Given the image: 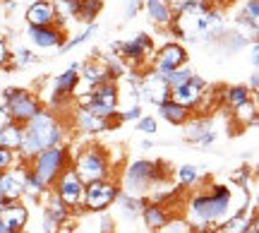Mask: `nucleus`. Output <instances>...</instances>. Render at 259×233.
<instances>
[{"label": "nucleus", "instance_id": "1", "mask_svg": "<svg viewBox=\"0 0 259 233\" xmlns=\"http://www.w3.org/2000/svg\"><path fill=\"white\" fill-rule=\"evenodd\" d=\"M252 205L250 190L235 183H213L206 190H199L187 202V226L192 231H211L219 233V226L231 219L242 207Z\"/></svg>", "mask_w": 259, "mask_h": 233}, {"label": "nucleus", "instance_id": "2", "mask_svg": "<svg viewBox=\"0 0 259 233\" xmlns=\"http://www.w3.org/2000/svg\"><path fill=\"white\" fill-rule=\"evenodd\" d=\"M22 144L17 149L19 161L29 164L31 159L36 157L38 151L48 149V147H56V144H65L67 130H65L60 115L53 113L51 108H41L22 125Z\"/></svg>", "mask_w": 259, "mask_h": 233}, {"label": "nucleus", "instance_id": "3", "mask_svg": "<svg viewBox=\"0 0 259 233\" xmlns=\"http://www.w3.org/2000/svg\"><path fill=\"white\" fill-rule=\"evenodd\" d=\"M168 173L163 171V161H154V159H135L130 161L120 176V190L135 197H147L154 192L158 183L166 178Z\"/></svg>", "mask_w": 259, "mask_h": 233}, {"label": "nucleus", "instance_id": "4", "mask_svg": "<svg viewBox=\"0 0 259 233\" xmlns=\"http://www.w3.org/2000/svg\"><path fill=\"white\" fill-rule=\"evenodd\" d=\"M74 173L82 178V183L101 180V178H113V161L111 154L101 144H87L82 151L72 154Z\"/></svg>", "mask_w": 259, "mask_h": 233}, {"label": "nucleus", "instance_id": "5", "mask_svg": "<svg viewBox=\"0 0 259 233\" xmlns=\"http://www.w3.org/2000/svg\"><path fill=\"white\" fill-rule=\"evenodd\" d=\"M72 164V154L65 144H56V147H48V149L38 151L36 157L29 161V171L51 190L56 178L63 173L65 168Z\"/></svg>", "mask_w": 259, "mask_h": 233}, {"label": "nucleus", "instance_id": "6", "mask_svg": "<svg viewBox=\"0 0 259 233\" xmlns=\"http://www.w3.org/2000/svg\"><path fill=\"white\" fill-rule=\"evenodd\" d=\"M3 106L8 108L12 123H19V125H24L34 113L44 108L41 99L24 87H8L3 92Z\"/></svg>", "mask_w": 259, "mask_h": 233}, {"label": "nucleus", "instance_id": "7", "mask_svg": "<svg viewBox=\"0 0 259 233\" xmlns=\"http://www.w3.org/2000/svg\"><path fill=\"white\" fill-rule=\"evenodd\" d=\"M118 192H120V185L115 178H101V180L84 183V212H94V214L108 212Z\"/></svg>", "mask_w": 259, "mask_h": 233}, {"label": "nucleus", "instance_id": "8", "mask_svg": "<svg viewBox=\"0 0 259 233\" xmlns=\"http://www.w3.org/2000/svg\"><path fill=\"white\" fill-rule=\"evenodd\" d=\"M89 94H92L89 111L96 113L99 118L111 121L113 128V118H115V113L120 111V87H118V82L115 80H106V82L92 87Z\"/></svg>", "mask_w": 259, "mask_h": 233}, {"label": "nucleus", "instance_id": "9", "mask_svg": "<svg viewBox=\"0 0 259 233\" xmlns=\"http://www.w3.org/2000/svg\"><path fill=\"white\" fill-rule=\"evenodd\" d=\"M118 56L122 58L125 65H132V70L139 72L154 60V38L144 31H139L127 41H120Z\"/></svg>", "mask_w": 259, "mask_h": 233}, {"label": "nucleus", "instance_id": "10", "mask_svg": "<svg viewBox=\"0 0 259 233\" xmlns=\"http://www.w3.org/2000/svg\"><path fill=\"white\" fill-rule=\"evenodd\" d=\"M51 190L60 197V202H63L72 214L74 212H84V183H82V178L74 173L72 164L56 178V183H53Z\"/></svg>", "mask_w": 259, "mask_h": 233}, {"label": "nucleus", "instance_id": "11", "mask_svg": "<svg viewBox=\"0 0 259 233\" xmlns=\"http://www.w3.org/2000/svg\"><path fill=\"white\" fill-rule=\"evenodd\" d=\"M187 60H190V56H187V48L183 46L180 41H166V44H163V46L154 53L151 70H154V72H158V75H168L170 70L187 65Z\"/></svg>", "mask_w": 259, "mask_h": 233}, {"label": "nucleus", "instance_id": "12", "mask_svg": "<svg viewBox=\"0 0 259 233\" xmlns=\"http://www.w3.org/2000/svg\"><path fill=\"white\" fill-rule=\"evenodd\" d=\"M139 99H144L151 106H158V103L168 101L170 99V87H168L166 77L154 72V70L144 72L142 80H139Z\"/></svg>", "mask_w": 259, "mask_h": 233}, {"label": "nucleus", "instance_id": "13", "mask_svg": "<svg viewBox=\"0 0 259 233\" xmlns=\"http://www.w3.org/2000/svg\"><path fill=\"white\" fill-rule=\"evenodd\" d=\"M65 29L58 24H46V27H27V38L34 48L41 51H51V48H60L65 41Z\"/></svg>", "mask_w": 259, "mask_h": 233}, {"label": "nucleus", "instance_id": "14", "mask_svg": "<svg viewBox=\"0 0 259 233\" xmlns=\"http://www.w3.org/2000/svg\"><path fill=\"white\" fill-rule=\"evenodd\" d=\"M206 89H209V82L199 75H192L185 84H180V87H176V89H170V99L194 111L197 103L202 101V96H204Z\"/></svg>", "mask_w": 259, "mask_h": 233}, {"label": "nucleus", "instance_id": "15", "mask_svg": "<svg viewBox=\"0 0 259 233\" xmlns=\"http://www.w3.org/2000/svg\"><path fill=\"white\" fill-rule=\"evenodd\" d=\"M24 171L27 164L19 161L17 166L0 171V197L3 200H22L24 197Z\"/></svg>", "mask_w": 259, "mask_h": 233}, {"label": "nucleus", "instance_id": "16", "mask_svg": "<svg viewBox=\"0 0 259 233\" xmlns=\"http://www.w3.org/2000/svg\"><path fill=\"white\" fill-rule=\"evenodd\" d=\"M0 221L8 226L10 233H19L24 231V226L29 221V209L22 200H10L0 207Z\"/></svg>", "mask_w": 259, "mask_h": 233}, {"label": "nucleus", "instance_id": "17", "mask_svg": "<svg viewBox=\"0 0 259 233\" xmlns=\"http://www.w3.org/2000/svg\"><path fill=\"white\" fill-rule=\"evenodd\" d=\"M72 125L79 135H101V132L113 130L111 121L99 118V115L92 113L89 108H77V111H74V118H72Z\"/></svg>", "mask_w": 259, "mask_h": 233}, {"label": "nucleus", "instance_id": "18", "mask_svg": "<svg viewBox=\"0 0 259 233\" xmlns=\"http://www.w3.org/2000/svg\"><path fill=\"white\" fill-rule=\"evenodd\" d=\"M92 56L94 58L84 60L82 67H79V82H84L89 89H92V87H96V84L106 82V80H111L108 65H106V60H101V58H99V51H94Z\"/></svg>", "mask_w": 259, "mask_h": 233}, {"label": "nucleus", "instance_id": "19", "mask_svg": "<svg viewBox=\"0 0 259 233\" xmlns=\"http://www.w3.org/2000/svg\"><path fill=\"white\" fill-rule=\"evenodd\" d=\"M139 216H142L144 226H147L149 231H154V233L163 231V228L170 224V214H168V209L161 205V202H144Z\"/></svg>", "mask_w": 259, "mask_h": 233}, {"label": "nucleus", "instance_id": "20", "mask_svg": "<svg viewBox=\"0 0 259 233\" xmlns=\"http://www.w3.org/2000/svg\"><path fill=\"white\" fill-rule=\"evenodd\" d=\"M27 24L29 27H46V24H56V8L51 0H34L27 8Z\"/></svg>", "mask_w": 259, "mask_h": 233}, {"label": "nucleus", "instance_id": "21", "mask_svg": "<svg viewBox=\"0 0 259 233\" xmlns=\"http://www.w3.org/2000/svg\"><path fill=\"white\" fill-rule=\"evenodd\" d=\"M156 111H158V118H161V121H166L168 125H178V128H183V125L190 121V115H192V108H187V106L173 101V99L158 103Z\"/></svg>", "mask_w": 259, "mask_h": 233}, {"label": "nucleus", "instance_id": "22", "mask_svg": "<svg viewBox=\"0 0 259 233\" xmlns=\"http://www.w3.org/2000/svg\"><path fill=\"white\" fill-rule=\"evenodd\" d=\"M213 130V118L209 113H192L190 121L185 123V140L190 144H197L206 132Z\"/></svg>", "mask_w": 259, "mask_h": 233}, {"label": "nucleus", "instance_id": "23", "mask_svg": "<svg viewBox=\"0 0 259 233\" xmlns=\"http://www.w3.org/2000/svg\"><path fill=\"white\" fill-rule=\"evenodd\" d=\"M252 221H257V212L252 209V205H247V207H242L240 212H235L231 219H226L219 226V233H245Z\"/></svg>", "mask_w": 259, "mask_h": 233}, {"label": "nucleus", "instance_id": "24", "mask_svg": "<svg viewBox=\"0 0 259 233\" xmlns=\"http://www.w3.org/2000/svg\"><path fill=\"white\" fill-rule=\"evenodd\" d=\"M142 8L147 10V17L151 24H156L158 29H168V24L173 22V12L168 8L166 0H144V5Z\"/></svg>", "mask_w": 259, "mask_h": 233}, {"label": "nucleus", "instance_id": "25", "mask_svg": "<svg viewBox=\"0 0 259 233\" xmlns=\"http://www.w3.org/2000/svg\"><path fill=\"white\" fill-rule=\"evenodd\" d=\"M221 99H223V103L233 111V108H238V106H242V103H247L250 99H254V94L250 92L247 84H231V87H223L221 89Z\"/></svg>", "mask_w": 259, "mask_h": 233}, {"label": "nucleus", "instance_id": "26", "mask_svg": "<svg viewBox=\"0 0 259 233\" xmlns=\"http://www.w3.org/2000/svg\"><path fill=\"white\" fill-rule=\"evenodd\" d=\"M144 202H147V197H135V195H127V192H122L120 190L113 205H118L122 219H137Z\"/></svg>", "mask_w": 259, "mask_h": 233}, {"label": "nucleus", "instance_id": "27", "mask_svg": "<svg viewBox=\"0 0 259 233\" xmlns=\"http://www.w3.org/2000/svg\"><path fill=\"white\" fill-rule=\"evenodd\" d=\"M101 10H103V0H79V3H77V15H74V22L94 24L96 17L101 15Z\"/></svg>", "mask_w": 259, "mask_h": 233}, {"label": "nucleus", "instance_id": "28", "mask_svg": "<svg viewBox=\"0 0 259 233\" xmlns=\"http://www.w3.org/2000/svg\"><path fill=\"white\" fill-rule=\"evenodd\" d=\"M238 24L240 27H250L252 34H257V24H259V0H245L242 5V12L238 17Z\"/></svg>", "mask_w": 259, "mask_h": 233}, {"label": "nucleus", "instance_id": "29", "mask_svg": "<svg viewBox=\"0 0 259 233\" xmlns=\"http://www.w3.org/2000/svg\"><path fill=\"white\" fill-rule=\"evenodd\" d=\"M22 137H24V132H22V125L19 123H8L3 130H0V147H8V149H19V144H22Z\"/></svg>", "mask_w": 259, "mask_h": 233}, {"label": "nucleus", "instance_id": "30", "mask_svg": "<svg viewBox=\"0 0 259 233\" xmlns=\"http://www.w3.org/2000/svg\"><path fill=\"white\" fill-rule=\"evenodd\" d=\"M176 178L183 187H197L202 183V168H197L194 164H183L176 171Z\"/></svg>", "mask_w": 259, "mask_h": 233}, {"label": "nucleus", "instance_id": "31", "mask_svg": "<svg viewBox=\"0 0 259 233\" xmlns=\"http://www.w3.org/2000/svg\"><path fill=\"white\" fill-rule=\"evenodd\" d=\"M51 3L56 8V24L65 29V22L74 19V15H77V3L79 0H51Z\"/></svg>", "mask_w": 259, "mask_h": 233}, {"label": "nucleus", "instance_id": "32", "mask_svg": "<svg viewBox=\"0 0 259 233\" xmlns=\"http://www.w3.org/2000/svg\"><path fill=\"white\" fill-rule=\"evenodd\" d=\"M233 118L240 123V128L254 125V123H257V101L250 99L247 103H242V106H238V108H233Z\"/></svg>", "mask_w": 259, "mask_h": 233}, {"label": "nucleus", "instance_id": "33", "mask_svg": "<svg viewBox=\"0 0 259 233\" xmlns=\"http://www.w3.org/2000/svg\"><path fill=\"white\" fill-rule=\"evenodd\" d=\"M96 31H99V27H96V22L94 24H87V29H84L82 34H77V36H70V38H65L63 41V46L58 48L60 53H67V51H72V48L77 46H82V44H87L92 36H96Z\"/></svg>", "mask_w": 259, "mask_h": 233}, {"label": "nucleus", "instance_id": "34", "mask_svg": "<svg viewBox=\"0 0 259 233\" xmlns=\"http://www.w3.org/2000/svg\"><path fill=\"white\" fill-rule=\"evenodd\" d=\"M38 63V56L31 51V48H17L12 56H10V65L8 70H17V67H27Z\"/></svg>", "mask_w": 259, "mask_h": 233}, {"label": "nucleus", "instance_id": "35", "mask_svg": "<svg viewBox=\"0 0 259 233\" xmlns=\"http://www.w3.org/2000/svg\"><path fill=\"white\" fill-rule=\"evenodd\" d=\"M192 75H194L192 67L183 65V67H176V70H170V72H168V75H163V77H166L168 87H170V89H176V87H180V84H185Z\"/></svg>", "mask_w": 259, "mask_h": 233}, {"label": "nucleus", "instance_id": "36", "mask_svg": "<svg viewBox=\"0 0 259 233\" xmlns=\"http://www.w3.org/2000/svg\"><path fill=\"white\" fill-rule=\"evenodd\" d=\"M137 130L142 132V135H147V137H154L158 132V121L154 115H144V113H142V118L137 121Z\"/></svg>", "mask_w": 259, "mask_h": 233}, {"label": "nucleus", "instance_id": "37", "mask_svg": "<svg viewBox=\"0 0 259 233\" xmlns=\"http://www.w3.org/2000/svg\"><path fill=\"white\" fill-rule=\"evenodd\" d=\"M19 157L15 149H8V147H0V171H8V168L17 166Z\"/></svg>", "mask_w": 259, "mask_h": 233}, {"label": "nucleus", "instance_id": "38", "mask_svg": "<svg viewBox=\"0 0 259 233\" xmlns=\"http://www.w3.org/2000/svg\"><path fill=\"white\" fill-rule=\"evenodd\" d=\"M170 12H173V17H183L187 12V8L192 5V0H166Z\"/></svg>", "mask_w": 259, "mask_h": 233}, {"label": "nucleus", "instance_id": "39", "mask_svg": "<svg viewBox=\"0 0 259 233\" xmlns=\"http://www.w3.org/2000/svg\"><path fill=\"white\" fill-rule=\"evenodd\" d=\"M58 226H60V221L48 209H44V233H58Z\"/></svg>", "mask_w": 259, "mask_h": 233}, {"label": "nucleus", "instance_id": "40", "mask_svg": "<svg viewBox=\"0 0 259 233\" xmlns=\"http://www.w3.org/2000/svg\"><path fill=\"white\" fill-rule=\"evenodd\" d=\"M144 5V0H127V5H125V12H122V17L125 19H132L139 15V10Z\"/></svg>", "mask_w": 259, "mask_h": 233}, {"label": "nucleus", "instance_id": "41", "mask_svg": "<svg viewBox=\"0 0 259 233\" xmlns=\"http://www.w3.org/2000/svg\"><path fill=\"white\" fill-rule=\"evenodd\" d=\"M10 56H12V51H10L8 41L0 36V70H8V65H10Z\"/></svg>", "mask_w": 259, "mask_h": 233}, {"label": "nucleus", "instance_id": "42", "mask_svg": "<svg viewBox=\"0 0 259 233\" xmlns=\"http://www.w3.org/2000/svg\"><path fill=\"white\" fill-rule=\"evenodd\" d=\"M250 63H252V67L257 70V65H259V41L257 38L250 41Z\"/></svg>", "mask_w": 259, "mask_h": 233}, {"label": "nucleus", "instance_id": "43", "mask_svg": "<svg viewBox=\"0 0 259 233\" xmlns=\"http://www.w3.org/2000/svg\"><path fill=\"white\" fill-rule=\"evenodd\" d=\"M113 228H115L113 216L106 214V212H101V233H113Z\"/></svg>", "mask_w": 259, "mask_h": 233}, {"label": "nucleus", "instance_id": "44", "mask_svg": "<svg viewBox=\"0 0 259 233\" xmlns=\"http://www.w3.org/2000/svg\"><path fill=\"white\" fill-rule=\"evenodd\" d=\"M213 142H216V130L206 132V135H204V137L197 142V144H199V147H209V144H213Z\"/></svg>", "mask_w": 259, "mask_h": 233}, {"label": "nucleus", "instance_id": "45", "mask_svg": "<svg viewBox=\"0 0 259 233\" xmlns=\"http://www.w3.org/2000/svg\"><path fill=\"white\" fill-rule=\"evenodd\" d=\"M8 123H12V118H10L8 108H5V106H3V103H0V130H3V128H5V125H8Z\"/></svg>", "mask_w": 259, "mask_h": 233}, {"label": "nucleus", "instance_id": "46", "mask_svg": "<svg viewBox=\"0 0 259 233\" xmlns=\"http://www.w3.org/2000/svg\"><path fill=\"white\" fill-rule=\"evenodd\" d=\"M257 89H259V72L254 70V72L250 75V92H252V94H257Z\"/></svg>", "mask_w": 259, "mask_h": 233}, {"label": "nucleus", "instance_id": "47", "mask_svg": "<svg viewBox=\"0 0 259 233\" xmlns=\"http://www.w3.org/2000/svg\"><path fill=\"white\" fill-rule=\"evenodd\" d=\"M233 3H238V0H213V5H219V8H226V5H233Z\"/></svg>", "mask_w": 259, "mask_h": 233}, {"label": "nucleus", "instance_id": "48", "mask_svg": "<svg viewBox=\"0 0 259 233\" xmlns=\"http://www.w3.org/2000/svg\"><path fill=\"white\" fill-rule=\"evenodd\" d=\"M245 233H259V226H257V221H252L250 226H247V231Z\"/></svg>", "mask_w": 259, "mask_h": 233}, {"label": "nucleus", "instance_id": "49", "mask_svg": "<svg viewBox=\"0 0 259 233\" xmlns=\"http://www.w3.org/2000/svg\"><path fill=\"white\" fill-rule=\"evenodd\" d=\"M142 149H154V142H151V140H144V142H142Z\"/></svg>", "mask_w": 259, "mask_h": 233}, {"label": "nucleus", "instance_id": "50", "mask_svg": "<svg viewBox=\"0 0 259 233\" xmlns=\"http://www.w3.org/2000/svg\"><path fill=\"white\" fill-rule=\"evenodd\" d=\"M0 233H10V231H8V226L3 224V221H0Z\"/></svg>", "mask_w": 259, "mask_h": 233}, {"label": "nucleus", "instance_id": "51", "mask_svg": "<svg viewBox=\"0 0 259 233\" xmlns=\"http://www.w3.org/2000/svg\"><path fill=\"white\" fill-rule=\"evenodd\" d=\"M194 233H216V231H209V228H206V231H194Z\"/></svg>", "mask_w": 259, "mask_h": 233}, {"label": "nucleus", "instance_id": "52", "mask_svg": "<svg viewBox=\"0 0 259 233\" xmlns=\"http://www.w3.org/2000/svg\"><path fill=\"white\" fill-rule=\"evenodd\" d=\"M19 233H24V231H19Z\"/></svg>", "mask_w": 259, "mask_h": 233}, {"label": "nucleus", "instance_id": "53", "mask_svg": "<svg viewBox=\"0 0 259 233\" xmlns=\"http://www.w3.org/2000/svg\"><path fill=\"white\" fill-rule=\"evenodd\" d=\"M211 3H213V0H211Z\"/></svg>", "mask_w": 259, "mask_h": 233}]
</instances>
